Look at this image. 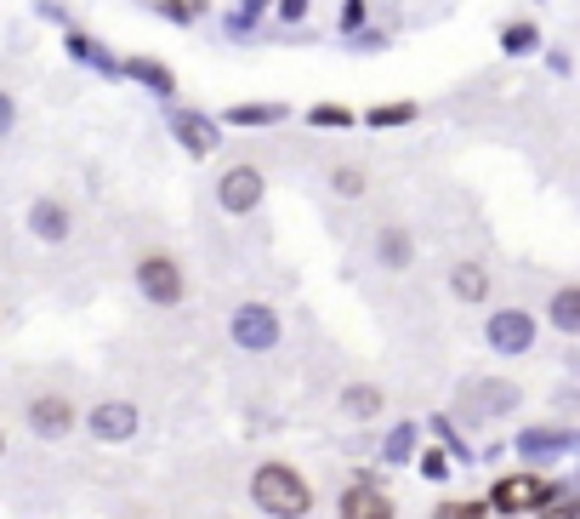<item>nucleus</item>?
<instances>
[{
	"mask_svg": "<svg viewBox=\"0 0 580 519\" xmlns=\"http://www.w3.org/2000/svg\"><path fill=\"white\" fill-rule=\"evenodd\" d=\"M136 285H143L154 303H177V298H183V269L171 263V257L154 251V257H143V263H136Z\"/></svg>",
	"mask_w": 580,
	"mask_h": 519,
	"instance_id": "nucleus-2",
	"label": "nucleus"
},
{
	"mask_svg": "<svg viewBox=\"0 0 580 519\" xmlns=\"http://www.w3.org/2000/svg\"><path fill=\"white\" fill-rule=\"evenodd\" d=\"M314 126H353V115L336 109V104H319V109H314Z\"/></svg>",
	"mask_w": 580,
	"mask_h": 519,
	"instance_id": "nucleus-23",
	"label": "nucleus"
},
{
	"mask_svg": "<svg viewBox=\"0 0 580 519\" xmlns=\"http://www.w3.org/2000/svg\"><path fill=\"white\" fill-rule=\"evenodd\" d=\"M546 502H552V485H540L529 474H512V479L495 485V508L501 513H529V508H546Z\"/></svg>",
	"mask_w": 580,
	"mask_h": 519,
	"instance_id": "nucleus-3",
	"label": "nucleus"
},
{
	"mask_svg": "<svg viewBox=\"0 0 580 519\" xmlns=\"http://www.w3.org/2000/svg\"><path fill=\"white\" fill-rule=\"evenodd\" d=\"M7 120H12V104H7V97H0V132H7Z\"/></svg>",
	"mask_w": 580,
	"mask_h": 519,
	"instance_id": "nucleus-28",
	"label": "nucleus"
},
{
	"mask_svg": "<svg viewBox=\"0 0 580 519\" xmlns=\"http://www.w3.org/2000/svg\"><path fill=\"white\" fill-rule=\"evenodd\" d=\"M529 46H535V29L529 23H512L506 29V52H529Z\"/></svg>",
	"mask_w": 580,
	"mask_h": 519,
	"instance_id": "nucleus-21",
	"label": "nucleus"
},
{
	"mask_svg": "<svg viewBox=\"0 0 580 519\" xmlns=\"http://www.w3.org/2000/svg\"><path fill=\"white\" fill-rule=\"evenodd\" d=\"M233 337L245 343V348H273V337H280V320H273L262 303H245L233 314Z\"/></svg>",
	"mask_w": 580,
	"mask_h": 519,
	"instance_id": "nucleus-6",
	"label": "nucleus"
},
{
	"mask_svg": "<svg viewBox=\"0 0 580 519\" xmlns=\"http://www.w3.org/2000/svg\"><path fill=\"white\" fill-rule=\"evenodd\" d=\"M171 126H177V138L194 149V154H211V143H217V132H211V120H205V115H177V120H171Z\"/></svg>",
	"mask_w": 580,
	"mask_h": 519,
	"instance_id": "nucleus-10",
	"label": "nucleus"
},
{
	"mask_svg": "<svg viewBox=\"0 0 580 519\" xmlns=\"http://www.w3.org/2000/svg\"><path fill=\"white\" fill-rule=\"evenodd\" d=\"M34 235H46V240H63V235H68V217H63L57 201H41V206H34Z\"/></svg>",
	"mask_w": 580,
	"mask_h": 519,
	"instance_id": "nucleus-14",
	"label": "nucleus"
},
{
	"mask_svg": "<svg viewBox=\"0 0 580 519\" xmlns=\"http://www.w3.org/2000/svg\"><path fill=\"white\" fill-rule=\"evenodd\" d=\"M0 445H7V440H0Z\"/></svg>",
	"mask_w": 580,
	"mask_h": 519,
	"instance_id": "nucleus-29",
	"label": "nucleus"
},
{
	"mask_svg": "<svg viewBox=\"0 0 580 519\" xmlns=\"http://www.w3.org/2000/svg\"><path fill=\"white\" fill-rule=\"evenodd\" d=\"M341 411H348V417H375V411H382V388H370V382L341 388Z\"/></svg>",
	"mask_w": 580,
	"mask_h": 519,
	"instance_id": "nucleus-12",
	"label": "nucleus"
},
{
	"mask_svg": "<svg viewBox=\"0 0 580 519\" xmlns=\"http://www.w3.org/2000/svg\"><path fill=\"white\" fill-rule=\"evenodd\" d=\"M341 519H393V502L375 491V485H353V491L341 497Z\"/></svg>",
	"mask_w": 580,
	"mask_h": 519,
	"instance_id": "nucleus-9",
	"label": "nucleus"
},
{
	"mask_svg": "<svg viewBox=\"0 0 580 519\" xmlns=\"http://www.w3.org/2000/svg\"><path fill=\"white\" fill-rule=\"evenodd\" d=\"M217 201H222V212H251V206L262 201V172H256V166H233V172H222Z\"/></svg>",
	"mask_w": 580,
	"mask_h": 519,
	"instance_id": "nucleus-4",
	"label": "nucleus"
},
{
	"mask_svg": "<svg viewBox=\"0 0 580 519\" xmlns=\"http://www.w3.org/2000/svg\"><path fill=\"white\" fill-rule=\"evenodd\" d=\"M251 497L273 513V519H302L307 508H314V491H307V479L296 474V468H285V463H267V468H256V479H251Z\"/></svg>",
	"mask_w": 580,
	"mask_h": 519,
	"instance_id": "nucleus-1",
	"label": "nucleus"
},
{
	"mask_svg": "<svg viewBox=\"0 0 580 519\" xmlns=\"http://www.w3.org/2000/svg\"><path fill=\"white\" fill-rule=\"evenodd\" d=\"M409 445H416V434H409V429H393V440H387V463H404V457H409Z\"/></svg>",
	"mask_w": 580,
	"mask_h": 519,
	"instance_id": "nucleus-20",
	"label": "nucleus"
},
{
	"mask_svg": "<svg viewBox=\"0 0 580 519\" xmlns=\"http://www.w3.org/2000/svg\"><path fill=\"white\" fill-rule=\"evenodd\" d=\"M91 434H97V440H131V434H136V411L120 406V400H114V406H97V411H91Z\"/></svg>",
	"mask_w": 580,
	"mask_h": 519,
	"instance_id": "nucleus-8",
	"label": "nucleus"
},
{
	"mask_svg": "<svg viewBox=\"0 0 580 519\" xmlns=\"http://www.w3.org/2000/svg\"><path fill=\"white\" fill-rule=\"evenodd\" d=\"M336 188L341 194H364V172L359 166H336Z\"/></svg>",
	"mask_w": 580,
	"mask_h": 519,
	"instance_id": "nucleus-22",
	"label": "nucleus"
},
{
	"mask_svg": "<svg viewBox=\"0 0 580 519\" xmlns=\"http://www.w3.org/2000/svg\"><path fill=\"white\" fill-rule=\"evenodd\" d=\"M490 343H495V354H524V348L535 343V326H529V314H518V309L495 314V320H490Z\"/></svg>",
	"mask_w": 580,
	"mask_h": 519,
	"instance_id": "nucleus-7",
	"label": "nucleus"
},
{
	"mask_svg": "<svg viewBox=\"0 0 580 519\" xmlns=\"http://www.w3.org/2000/svg\"><path fill=\"white\" fill-rule=\"evenodd\" d=\"M563 445V434H552V429H529L524 440H518V451H529V457H540V451H558Z\"/></svg>",
	"mask_w": 580,
	"mask_h": 519,
	"instance_id": "nucleus-19",
	"label": "nucleus"
},
{
	"mask_svg": "<svg viewBox=\"0 0 580 519\" xmlns=\"http://www.w3.org/2000/svg\"><path fill=\"white\" fill-rule=\"evenodd\" d=\"M552 326L569 332V337H580V285H563L558 298H552Z\"/></svg>",
	"mask_w": 580,
	"mask_h": 519,
	"instance_id": "nucleus-11",
	"label": "nucleus"
},
{
	"mask_svg": "<svg viewBox=\"0 0 580 519\" xmlns=\"http://www.w3.org/2000/svg\"><path fill=\"white\" fill-rule=\"evenodd\" d=\"M364 23V0H348V7H341V29H359Z\"/></svg>",
	"mask_w": 580,
	"mask_h": 519,
	"instance_id": "nucleus-26",
	"label": "nucleus"
},
{
	"mask_svg": "<svg viewBox=\"0 0 580 519\" xmlns=\"http://www.w3.org/2000/svg\"><path fill=\"white\" fill-rule=\"evenodd\" d=\"M280 115H285L280 104H245V109H233L228 120L233 126H267V120H280Z\"/></svg>",
	"mask_w": 580,
	"mask_h": 519,
	"instance_id": "nucleus-15",
	"label": "nucleus"
},
{
	"mask_svg": "<svg viewBox=\"0 0 580 519\" xmlns=\"http://www.w3.org/2000/svg\"><path fill=\"white\" fill-rule=\"evenodd\" d=\"M450 285H456V298H467V303H484V291H490V280H484V269H478V263H456Z\"/></svg>",
	"mask_w": 580,
	"mask_h": 519,
	"instance_id": "nucleus-13",
	"label": "nucleus"
},
{
	"mask_svg": "<svg viewBox=\"0 0 580 519\" xmlns=\"http://www.w3.org/2000/svg\"><path fill=\"white\" fill-rule=\"evenodd\" d=\"M29 429L46 434V440H63L68 429H75V406H68L63 394H41L29 406Z\"/></svg>",
	"mask_w": 580,
	"mask_h": 519,
	"instance_id": "nucleus-5",
	"label": "nucleus"
},
{
	"mask_svg": "<svg viewBox=\"0 0 580 519\" xmlns=\"http://www.w3.org/2000/svg\"><path fill=\"white\" fill-rule=\"evenodd\" d=\"M416 120V104H382V109H370V126H409Z\"/></svg>",
	"mask_w": 580,
	"mask_h": 519,
	"instance_id": "nucleus-18",
	"label": "nucleus"
},
{
	"mask_svg": "<svg viewBox=\"0 0 580 519\" xmlns=\"http://www.w3.org/2000/svg\"><path fill=\"white\" fill-rule=\"evenodd\" d=\"M433 519H484V508H472V502H444Z\"/></svg>",
	"mask_w": 580,
	"mask_h": 519,
	"instance_id": "nucleus-25",
	"label": "nucleus"
},
{
	"mask_svg": "<svg viewBox=\"0 0 580 519\" xmlns=\"http://www.w3.org/2000/svg\"><path fill=\"white\" fill-rule=\"evenodd\" d=\"M382 263H387V269H404V263H409V235H398V229L382 235Z\"/></svg>",
	"mask_w": 580,
	"mask_h": 519,
	"instance_id": "nucleus-17",
	"label": "nucleus"
},
{
	"mask_svg": "<svg viewBox=\"0 0 580 519\" xmlns=\"http://www.w3.org/2000/svg\"><path fill=\"white\" fill-rule=\"evenodd\" d=\"M540 519H580V502L574 497H558V502H546Z\"/></svg>",
	"mask_w": 580,
	"mask_h": 519,
	"instance_id": "nucleus-24",
	"label": "nucleus"
},
{
	"mask_svg": "<svg viewBox=\"0 0 580 519\" xmlns=\"http://www.w3.org/2000/svg\"><path fill=\"white\" fill-rule=\"evenodd\" d=\"M280 12H285V18H302V12H307V0H285Z\"/></svg>",
	"mask_w": 580,
	"mask_h": 519,
	"instance_id": "nucleus-27",
	"label": "nucleus"
},
{
	"mask_svg": "<svg viewBox=\"0 0 580 519\" xmlns=\"http://www.w3.org/2000/svg\"><path fill=\"white\" fill-rule=\"evenodd\" d=\"M131 75H136V80H149L154 91H171V69H165V63H149V57H131Z\"/></svg>",
	"mask_w": 580,
	"mask_h": 519,
	"instance_id": "nucleus-16",
	"label": "nucleus"
}]
</instances>
